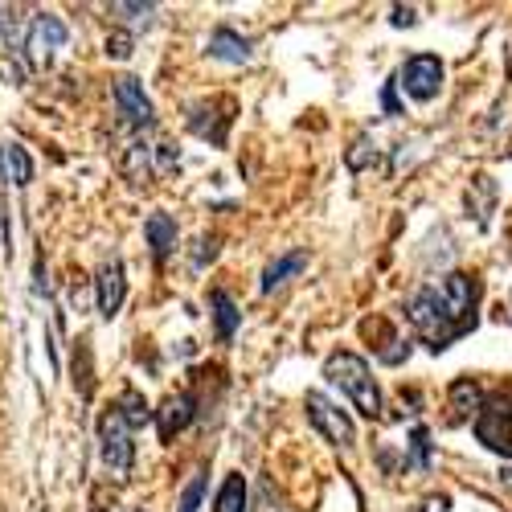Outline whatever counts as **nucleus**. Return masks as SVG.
<instances>
[{
	"label": "nucleus",
	"instance_id": "1",
	"mask_svg": "<svg viewBox=\"0 0 512 512\" xmlns=\"http://www.w3.org/2000/svg\"><path fill=\"white\" fill-rule=\"evenodd\" d=\"M324 377L332 381V386L345 390V398L365 414V418H377L381 414V390H377V381L365 365V357L357 353H332L324 361Z\"/></svg>",
	"mask_w": 512,
	"mask_h": 512
},
{
	"label": "nucleus",
	"instance_id": "13",
	"mask_svg": "<svg viewBox=\"0 0 512 512\" xmlns=\"http://www.w3.org/2000/svg\"><path fill=\"white\" fill-rule=\"evenodd\" d=\"M156 418H160V439L168 443L177 431H185V426L193 422V398H185V394H181V398H168Z\"/></svg>",
	"mask_w": 512,
	"mask_h": 512
},
{
	"label": "nucleus",
	"instance_id": "17",
	"mask_svg": "<svg viewBox=\"0 0 512 512\" xmlns=\"http://www.w3.org/2000/svg\"><path fill=\"white\" fill-rule=\"evenodd\" d=\"M119 418L127 422V426H144L148 418H152V410H148V402H144V394L140 390H132V386H127L123 390V398H119Z\"/></svg>",
	"mask_w": 512,
	"mask_h": 512
},
{
	"label": "nucleus",
	"instance_id": "15",
	"mask_svg": "<svg viewBox=\"0 0 512 512\" xmlns=\"http://www.w3.org/2000/svg\"><path fill=\"white\" fill-rule=\"evenodd\" d=\"M0 160H5V177L17 189H25L33 181V160H29V152L21 144H5V148H0Z\"/></svg>",
	"mask_w": 512,
	"mask_h": 512
},
{
	"label": "nucleus",
	"instance_id": "11",
	"mask_svg": "<svg viewBox=\"0 0 512 512\" xmlns=\"http://www.w3.org/2000/svg\"><path fill=\"white\" fill-rule=\"evenodd\" d=\"M144 234H148V246H152V259H156V263H164L168 254L177 250V222L168 218V213H152L148 226H144Z\"/></svg>",
	"mask_w": 512,
	"mask_h": 512
},
{
	"label": "nucleus",
	"instance_id": "25",
	"mask_svg": "<svg viewBox=\"0 0 512 512\" xmlns=\"http://www.w3.org/2000/svg\"><path fill=\"white\" fill-rule=\"evenodd\" d=\"M394 87H398V82H386V91H381V107H386V115H402V103H398Z\"/></svg>",
	"mask_w": 512,
	"mask_h": 512
},
{
	"label": "nucleus",
	"instance_id": "20",
	"mask_svg": "<svg viewBox=\"0 0 512 512\" xmlns=\"http://www.w3.org/2000/svg\"><path fill=\"white\" fill-rule=\"evenodd\" d=\"M111 13H115V17H123V21H132L136 29H148V25H152V17H156V5H127V0H115Z\"/></svg>",
	"mask_w": 512,
	"mask_h": 512
},
{
	"label": "nucleus",
	"instance_id": "3",
	"mask_svg": "<svg viewBox=\"0 0 512 512\" xmlns=\"http://www.w3.org/2000/svg\"><path fill=\"white\" fill-rule=\"evenodd\" d=\"M99 451H103V463H107V472L115 480H123L127 472H132V426H127L119 418V410L111 406L103 418H99Z\"/></svg>",
	"mask_w": 512,
	"mask_h": 512
},
{
	"label": "nucleus",
	"instance_id": "5",
	"mask_svg": "<svg viewBox=\"0 0 512 512\" xmlns=\"http://www.w3.org/2000/svg\"><path fill=\"white\" fill-rule=\"evenodd\" d=\"M308 418H312V426H316V431L332 443V447H353L357 443V426H353V418L345 414V410H340V406H332L324 394H308Z\"/></svg>",
	"mask_w": 512,
	"mask_h": 512
},
{
	"label": "nucleus",
	"instance_id": "2",
	"mask_svg": "<svg viewBox=\"0 0 512 512\" xmlns=\"http://www.w3.org/2000/svg\"><path fill=\"white\" fill-rule=\"evenodd\" d=\"M406 316H410V324H414V332L431 345L435 353H443L455 336H463L467 328L447 312V304H443V295H439V287H422L414 300L406 304Z\"/></svg>",
	"mask_w": 512,
	"mask_h": 512
},
{
	"label": "nucleus",
	"instance_id": "12",
	"mask_svg": "<svg viewBox=\"0 0 512 512\" xmlns=\"http://www.w3.org/2000/svg\"><path fill=\"white\" fill-rule=\"evenodd\" d=\"M209 54H213V58H222V62L242 66V62H250V41L222 25V29H213V37H209Z\"/></svg>",
	"mask_w": 512,
	"mask_h": 512
},
{
	"label": "nucleus",
	"instance_id": "21",
	"mask_svg": "<svg viewBox=\"0 0 512 512\" xmlns=\"http://www.w3.org/2000/svg\"><path fill=\"white\" fill-rule=\"evenodd\" d=\"M410 463L414 467H431V435H426V426L410 435Z\"/></svg>",
	"mask_w": 512,
	"mask_h": 512
},
{
	"label": "nucleus",
	"instance_id": "10",
	"mask_svg": "<svg viewBox=\"0 0 512 512\" xmlns=\"http://www.w3.org/2000/svg\"><path fill=\"white\" fill-rule=\"evenodd\" d=\"M95 295H99V316H103V320H111V316L123 308L127 279H123V263H119V259H111V263L99 271V279H95Z\"/></svg>",
	"mask_w": 512,
	"mask_h": 512
},
{
	"label": "nucleus",
	"instance_id": "16",
	"mask_svg": "<svg viewBox=\"0 0 512 512\" xmlns=\"http://www.w3.org/2000/svg\"><path fill=\"white\" fill-rule=\"evenodd\" d=\"M213 320H218V336H222V340H230V336L238 332L242 312L234 308V300H230L226 291H213Z\"/></svg>",
	"mask_w": 512,
	"mask_h": 512
},
{
	"label": "nucleus",
	"instance_id": "26",
	"mask_svg": "<svg viewBox=\"0 0 512 512\" xmlns=\"http://www.w3.org/2000/svg\"><path fill=\"white\" fill-rule=\"evenodd\" d=\"M414 21H418V13H414L410 5H394V13H390V25H398V29H402V25H414Z\"/></svg>",
	"mask_w": 512,
	"mask_h": 512
},
{
	"label": "nucleus",
	"instance_id": "9",
	"mask_svg": "<svg viewBox=\"0 0 512 512\" xmlns=\"http://www.w3.org/2000/svg\"><path fill=\"white\" fill-rule=\"evenodd\" d=\"M115 107H119V115L127 119V123H136V127H148L152 123V99L144 95V87H140V78H132V74H123V78H115Z\"/></svg>",
	"mask_w": 512,
	"mask_h": 512
},
{
	"label": "nucleus",
	"instance_id": "23",
	"mask_svg": "<svg viewBox=\"0 0 512 512\" xmlns=\"http://www.w3.org/2000/svg\"><path fill=\"white\" fill-rule=\"evenodd\" d=\"M369 160H377V148H373V152H369V140H365V136H361V140H357V144H353V152H349V168H353V173H361V168H365V164H369Z\"/></svg>",
	"mask_w": 512,
	"mask_h": 512
},
{
	"label": "nucleus",
	"instance_id": "14",
	"mask_svg": "<svg viewBox=\"0 0 512 512\" xmlns=\"http://www.w3.org/2000/svg\"><path fill=\"white\" fill-rule=\"evenodd\" d=\"M308 267V254L304 250H291V254H283V259H275L267 271H263V291H275L279 283H287V275H300Z\"/></svg>",
	"mask_w": 512,
	"mask_h": 512
},
{
	"label": "nucleus",
	"instance_id": "6",
	"mask_svg": "<svg viewBox=\"0 0 512 512\" xmlns=\"http://www.w3.org/2000/svg\"><path fill=\"white\" fill-rule=\"evenodd\" d=\"M66 25H62V17H54V13H37L33 17V25H29V33H25V54H29V62L33 66H50V58L66 46Z\"/></svg>",
	"mask_w": 512,
	"mask_h": 512
},
{
	"label": "nucleus",
	"instance_id": "7",
	"mask_svg": "<svg viewBox=\"0 0 512 512\" xmlns=\"http://www.w3.org/2000/svg\"><path fill=\"white\" fill-rule=\"evenodd\" d=\"M476 439L496 451V455H512V402L504 398H492L480 418H476Z\"/></svg>",
	"mask_w": 512,
	"mask_h": 512
},
{
	"label": "nucleus",
	"instance_id": "24",
	"mask_svg": "<svg viewBox=\"0 0 512 512\" xmlns=\"http://www.w3.org/2000/svg\"><path fill=\"white\" fill-rule=\"evenodd\" d=\"M107 54L119 58V62L132 58V33H111V37H107Z\"/></svg>",
	"mask_w": 512,
	"mask_h": 512
},
{
	"label": "nucleus",
	"instance_id": "27",
	"mask_svg": "<svg viewBox=\"0 0 512 512\" xmlns=\"http://www.w3.org/2000/svg\"><path fill=\"white\" fill-rule=\"evenodd\" d=\"M447 508H451V500H447V496H431V500H426L418 512H447Z\"/></svg>",
	"mask_w": 512,
	"mask_h": 512
},
{
	"label": "nucleus",
	"instance_id": "8",
	"mask_svg": "<svg viewBox=\"0 0 512 512\" xmlns=\"http://www.w3.org/2000/svg\"><path fill=\"white\" fill-rule=\"evenodd\" d=\"M476 291H480L476 279H472V275H463V271H451V275L443 279V287H439L447 312H451L463 328H472V324H476Z\"/></svg>",
	"mask_w": 512,
	"mask_h": 512
},
{
	"label": "nucleus",
	"instance_id": "19",
	"mask_svg": "<svg viewBox=\"0 0 512 512\" xmlns=\"http://www.w3.org/2000/svg\"><path fill=\"white\" fill-rule=\"evenodd\" d=\"M451 406L459 410V414H472L476 406H480V386L472 377H459L455 386H451Z\"/></svg>",
	"mask_w": 512,
	"mask_h": 512
},
{
	"label": "nucleus",
	"instance_id": "18",
	"mask_svg": "<svg viewBox=\"0 0 512 512\" xmlns=\"http://www.w3.org/2000/svg\"><path fill=\"white\" fill-rule=\"evenodd\" d=\"M213 512H246V480L242 476H230L213 500Z\"/></svg>",
	"mask_w": 512,
	"mask_h": 512
},
{
	"label": "nucleus",
	"instance_id": "22",
	"mask_svg": "<svg viewBox=\"0 0 512 512\" xmlns=\"http://www.w3.org/2000/svg\"><path fill=\"white\" fill-rule=\"evenodd\" d=\"M201 496H205V476H193V480H189V488L181 492L177 512H197V508H201Z\"/></svg>",
	"mask_w": 512,
	"mask_h": 512
},
{
	"label": "nucleus",
	"instance_id": "4",
	"mask_svg": "<svg viewBox=\"0 0 512 512\" xmlns=\"http://www.w3.org/2000/svg\"><path fill=\"white\" fill-rule=\"evenodd\" d=\"M398 87L414 99V103H431L443 91V62L435 54H414L402 74H398Z\"/></svg>",
	"mask_w": 512,
	"mask_h": 512
}]
</instances>
